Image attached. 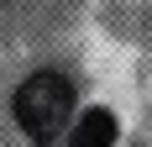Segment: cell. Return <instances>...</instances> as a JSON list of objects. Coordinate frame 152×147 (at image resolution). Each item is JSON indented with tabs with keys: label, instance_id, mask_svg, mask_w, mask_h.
<instances>
[{
	"label": "cell",
	"instance_id": "cell-1",
	"mask_svg": "<svg viewBox=\"0 0 152 147\" xmlns=\"http://www.w3.org/2000/svg\"><path fill=\"white\" fill-rule=\"evenodd\" d=\"M11 110H16V126H21L31 142L47 147V142H58V132L68 126V116H74V84H68L63 74H53V68H37V74L21 79Z\"/></svg>",
	"mask_w": 152,
	"mask_h": 147
},
{
	"label": "cell",
	"instance_id": "cell-2",
	"mask_svg": "<svg viewBox=\"0 0 152 147\" xmlns=\"http://www.w3.org/2000/svg\"><path fill=\"white\" fill-rule=\"evenodd\" d=\"M115 137H121L115 116H110V110H89V116L74 126V142L68 147H115Z\"/></svg>",
	"mask_w": 152,
	"mask_h": 147
}]
</instances>
